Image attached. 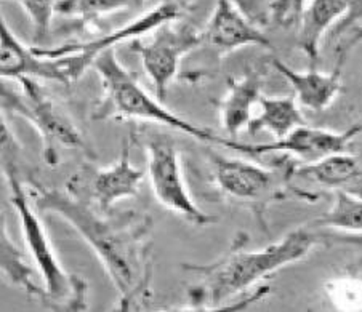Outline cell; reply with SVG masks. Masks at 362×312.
<instances>
[{
	"mask_svg": "<svg viewBox=\"0 0 362 312\" xmlns=\"http://www.w3.org/2000/svg\"><path fill=\"white\" fill-rule=\"evenodd\" d=\"M361 295L362 288L358 287L356 280H337L330 288V298L337 306H343V308H356L359 299H362Z\"/></svg>",
	"mask_w": 362,
	"mask_h": 312,
	"instance_id": "cell-24",
	"label": "cell"
},
{
	"mask_svg": "<svg viewBox=\"0 0 362 312\" xmlns=\"http://www.w3.org/2000/svg\"><path fill=\"white\" fill-rule=\"evenodd\" d=\"M315 231L362 234V196L337 192L335 202L310 224Z\"/></svg>",
	"mask_w": 362,
	"mask_h": 312,
	"instance_id": "cell-19",
	"label": "cell"
},
{
	"mask_svg": "<svg viewBox=\"0 0 362 312\" xmlns=\"http://www.w3.org/2000/svg\"><path fill=\"white\" fill-rule=\"evenodd\" d=\"M0 74L4 79H45L59 82L57 64L40 56L34 48L23 45L2 18L0 26Z\"/></svg>",
	"mask_w": 362,
	"mask_h": 312,
	"instance_id": "cell-16",
	"label": "cell"
},
{
	"mask_svg": "<svg viewBox=\"0 0 362 312\" xmlns=\"http://www.w3.org/2000/svg\"><path fill=\"white\" fill-rule=\"evenodd\" d=\"M209 160L218 189L231 200L250 207L258 220H263L264 210L271 203L292 197L288 188L291 164L286 160H281L276 168L225 157L216 152H212Z\"/></svg>",
	"mask_w": 362,
	"mask_h": 312,
	"instance_id": "cell-5",
	"label": "cell"
},
{
	"mask_svg": "<svg viewBox=\"0 0 362 312\" xmlns=\"http://www.w3.org/2000/svg\"><path fill=\"white\" fill-rule=\"evenodd\" d=\"M144 4L146 0H59L57 13L76 18L82 24H92L119 11H138Z\"/></svg>",
	"mask_w": 362,
	"mask_h": 312,
	"instance_id": "cell-21",
	"label": "cell"
},
{
	"mask_svg": "<svg viewBox=\"0 0 362 312\" xmlns=\"http://www.w3.org/2000/svg\"><path fill=\"white\" fill-rule=\"evenodd\" d=\"M233 2L257 26H267L268 23H271L274 0H233Z\"/></svg>",
	"mask_w": 362,
	"mask_h": 312,
	"instance_id": "cell-25",
	"label": "cell"
},
{
	"mask_svg": "<svg viewBox=\"0 0 362 312\" xmlns=\"http://www.w3.org/2000/svg\"><path fill=\"white\" fill-rule=\"evenodd\" d=\"M93 69L98 72L103 85L100 104L93 111L95 120L110 117L151 120L189 135L199 141L220 143L221 136L168 111L162 101L153 98L146 90H143L135 76L119 61L114 48L96 58Z\"/></svg>",
	"mask_w": 362,
	"mask_h": 312,
	"instance_id": "cell-3",
	"label": "cell"
},
{
	"mask_svg": "<svg viewBox=\"0 0 362 312\" xmlns=\"http://www.w3.org/2000/svg\"><path fill=\"white\" fill-rule=\"evenodd\" d=\"M263 85L264 74L258 71L228 82V92L220 103V124L231 140H238V135L249 127L263 96Z\"/></svg>",
	"mask_w": 362,
	"mask_h": 312,
	"instance_id": "cell-15",
	"label": "cell"
},
{
	"mask_svg": "<svg viewBox=\"0 0 362 312\" xmlns=\"http://www.w3.org/2000/svg\"><path fill=\"white\" fill-rule=\"evenodd\" d=\"M180 15V5L172 0L159 4L158 7L146 11V13L138 16L136 20L127 23L125 26L117 28L110 34L101 35L87 42H76V44H66L57 48H44L33 47L35 53L40 56L52 58L57 64L59 82L71 83L79 79L86 71L93 68L96 58L103 53L111 50L120 42H132L140 39L141 35L149 34L151 31L160 28L162 24L177 21Z\"/></svg>",
	"mask_w": 362,
	"mask_h": 312,
	"instance_id": "cell-7",
	"label": "cell"
},
{
	"mask_svg": "<svg viewBox=\"0 0 362 312\" xmlns=\"http://www.w3.org/2000/svg\"><path fill=\"white\" fill-rule=\"evenodd\" d=\"M132 136L124 140L120 157L111 167L95 170L88 176V202L100 212H112V207L119 200L135 197L144 178V172L132 165L130 162Z\"/></svg>",
	"mask_w": 362,
	"mask_h": 312,
	"instance_id": "cell-13",
	"label": "cell"
},
{
	"mask_svg": "<svg viewBox=\"0 0 362 312\" xmlns=\"http://www.w3.org/2000/svg\"><path fill=\"white\" fill-rule=\"evenodd\" d=\"M300 125H305V119L293 96L269 98L263 95L258 103V111L253 114L247 131L252 135L268 131L274 136V140H281Z\"/></svg>",
	"mask_w": 362,
	"mask_h": 312,
	"instance_id": "cell-18",
	"label": "cell"
},
{
	"mask_svg": "<svg viewBox=\"0 0 362 312\" xmlns=\"http://www.w3.org/2000/svg\"><path fill=\"white\" fill-rule=\"evenodd\" d=\"M291 196L315 202L321 192H349L362 196V155L334 154L311 164L288 168Z\"/></svg>",
	"mask_w": 362,
	"mask_h": 312,
	"instance_id": "cell-11",
	"label": "cell"
},
{
	"mask_svg": "<svg viewBox=\"0 0 362 312\" xmlns=\"http://www.w3.org/2000/svg\"><path fill=\"white\" fill-rule=\"evenodd\" d=\"M146 152L148 176L156 199L162 207L180 215L192 226L205 227L218 223L216 216L205 213L191 199L185 181L180 152L172 140L165 136L153 138L148 143Z\"/></svg>",
	"mask_w": 362,
	"mask_h": 312,
	"instance_id": "cell-8",
	"label": "cell"
},
{
	"mask_svg": "<svg viewBox=\"0 0 362 312\" xmlns=\"http://www.w3.org/2000/svg\"><path fill=\"white\" fill-rule=\"evenodd\" d=\"M346 11L345 0H310L298 21L297 45L315 64L324 35L339 23Z\"/></svg>",
	"mask_w": 362,
	"mask_h": 312,
	"instance_id": "cell-17",
	"label": "cell"
},
{
	"mask_svg": "<svg viewBox=\"0 0 362 312\" xmlns=\"http://www.w3.org/2000/svg\"><path fill=\"white\" fill-rule=\"evenodd\" d=\"M0 266H2V272L10 284L20 287L29 296L40 298L45 303V288L39 287L37 282L34 280L33 269L24 261L23 253L10 239L7 227L4 224L2 231H0Z\"/></svg>",
	"mask_w": 362,
	"mask_h": 312,
	"instance_id": "cell-20",
	"label": "cell"
},
{
	"mask_svg": "<svg viewBox=\"0 0 362 312\" xmlns=\"http://www.w3.org/2000/svg\"><path fill=\"white\" fill-rule=\"evenodd\" d=\"M35 208L53 213L81 234L98 256L120 296V309H135L151 296V242L153 220L136 212H100L74 192L35 184Z\"/></svg>",
	"mask_w": 362,
	"mask_h": 312,
	"instance_id": "cell-1",
	"label": "cell"
},
{
	"mask_svg": "<svg viewBox=\"0 0 362 312\" xmlns=\"http://www.w3.org/2000/svg\"><path fill=\"white\" fill-rule=\"evenodd\" d=\"M271 66L279 72L293 88L297 103L311 111H324L334 103L341 92V69L345 59L339 58L337 68L330 72H319L315 68L298 72L281 59H271Z\"/></svg>",
	"mask_w": 362,
	"mask_h": 312,
	"instance_id": "cell-14",
	"label": "cell"
},
{
	"mask_svg": "<svg viewBox=\"0 0 362 312\" xmlns=\"http://www.w3.org/2000/svg\"><path fill=\"white\" fill-rule=\"evenodd\" d=\"M175 2H177L178 5H189L194 2V0H175Z\"/></svg>",
	"mask_w": 362,
	"mask_h": 312,
	"instance_id": "cell-29",
	"label": "cell"
},
{
	"mask_svg": "<svg viewBox=\"0 0 362 312\" xmlns=\"http://www.w3.org/2000/svg\"><path fill=\"white\" fill-rule=\"evenodd\" d=\"M20 90L2 85L4 114L18 116L33 124L44 143V159L48 165L58 164V148L86 149V143L71 117L48 96L35 79H20Z\"/></svg>",
	"mask_w": 362,
	"mask_h": 312,
	"instance_id": "cell-6",
	"label": "cell"
},
{
	"mask_svg": "<svg viewBox=\"0 0 362 312\" xmlns=\"http://www.w3.org/2000/svg\"><path fill=\"white\" fill-rule=\"evenodd\" d=\"M308 0H274L271 11V23L282 28H291L298 24Z\"/></svg>",
	"mask_w": 362,
	"mask_h": 312,
	"instance_id": "cell-23",
	"label": "cell"
},
{
	"mask_svg": "<svg viewBox=\"0 0 362 312\" xmlns=\"http://www.w3.org/2000/svg\"><path fill=\"white\" fill-rule=\"evenodd\" d=\"M346 2V11L341 20L332 28L330 35L334 39L341 37V35L348 34L356 24L362 21V0H345Z\"/></svg>",
	"mask_w": 362,
	"mask_h": 312,
	"instance_id": "cell-26",
	"label": "cell"
},
{
	"mask_svg": "<svg viewBox=\"0 0 362 312\" xmlns=\"http://www.w3.org/2000/svg\"><path fill=\"white\" fill-rule=\"evenodd\" d=\"M201 45H204L201 31L191 24L170 21L156 29L151 40H132L130 50L140 56L144 72L156 90V96L164 103L168 88L178 74L181 59Z\"/></svg>",
	"mask_w": 362,
	"mask_h": 312,
	"instance_id": "cell-9",
	"label": "cell"
},
{
	"mask_svg": "<svg viewBox=\"0 0 362 312\" xmlns=\"http://www.w3.org/2000/svg\"><path fill=\"white\" fill-rule=\"evenodd\" d=\"M319 244L321 237L317 231L306 226L288 232L264 248L252 251L236 248L209 264H183V268L202 277L197 301L218 308L273 272L301 261Z\"/></svg>",
	"mask_w": 362,
	"mask_h": 312,
	"instance_id": "cell-2",
	"label": "cell"
},
{
	"mask_svg": "<svg viewBox=\"0 0 362 312\" xmlns=\"http://www.w3.org/2000/svg\"><path fill=\"white\" fill-rule=\"evenodd\" d=\"M201 32L204 45L212 47L221 56L243 47L273 48L262 29L233 0H216L214 13Z\"/></svg>",
	"mask_w": 362,
	"mask_h": 312,
	"instance_id": "cell-12",
	"label": "cell"
},
{
	"mask_svg": "<svg viewBox=\"0 0 362 312\" xmlns=\"http://www.w3.org/2000/svg\"><path fill=\"white\" fill-rule=\"evenodd\" d=\"M321 242L340 244V245H353V247L362 248V234H348V232H335V231H317Z\"/></svg>",
	"mask_w": 362,
	"mask_h": 312,
	"instance_id": "cell-27",
	"label": "cell"
},
{
	"mask_svg": "<svg viewBox=\"0 0 362 312\" xmlns=\"http://www.w3.org/2000/svg\"><path fill=\"white\" fill-rule=\"evenodd\" d=\"M23 5L34 26V39L42 44L50 32L53 15L57 13L59 0H16Z\"/></svg>",
	"mask_w": 362,
	"mask_h": 312,
	"instance_id": "cell-22",
	"label": "cell"
},
{
	"mask_svg": "<svg viewBox=\"0 0 362 312\" xmlns=\"http://www.w3.org/2000/svg\"><path fill=\"white\" fill-rule=\"evenodd\" d=\"M346 35V39H343L339 45H337V55L339 58L346 59V56L349 55V52L353 50L354 47H358L359 44H362V26L353 28Z\"/></svg>",
	"mask_w": 362,
	"mask_h": 312,
	"instance_id": "cell-28",
	"label": "cell"
},
{
	"mask_svg": "<svg viewBox=\"0 0 362 312\" xmlns=\"http://www.w3.org/2000/svg\"><path fill=\"white\" fill-rule=\"evenodd\" d=\"M4 175L11 189V205L20 216L23 239L29 253L44 279L48 308L57 311H83L87 309V284L82 279L64 271L57 251L47 237L45 227L37 213L29 203V194L18 176L16 157H2Z\"/></svg>",
	"mask_w": 362,
	"mask_h": 312,
	"instance_id": "cell-4",
	"label": "cell"
},
{
	"mask_svg": "<svg viewBox=\"0 0 362 312\" xmlns=\"http://www.w3.org/2000/svg\"><path fill=\"white\" fill-rule=\"evenodd\" d=\"M362 131V124H354L343 131H330L322 128H311L305 125H300L292 130L287 136L281 140H274L271 143H244L231 138H220L221 146H225L231 151L250 155H267L277 154L292 155L305 160L306 164L321 160L329 155L345 152L356 136Z\"/></svg>",
	"mask_w": 362,
	"mask_h": 312,
	"instance_id": "cell-10",
	"label": "cell"
}]
</instances>
